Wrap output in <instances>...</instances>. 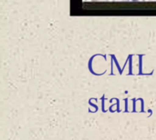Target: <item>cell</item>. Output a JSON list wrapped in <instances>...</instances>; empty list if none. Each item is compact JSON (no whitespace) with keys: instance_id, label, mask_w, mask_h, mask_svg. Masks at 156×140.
<instances>
[{"instance_id":"cell-2","label":"cell","mask_w":156,"mask_h":140,"mask_svg":"<svg viewBox=\"0 0 156 140\" xmlns=\"http://www.w3.org/2000/svg\"><path fill=\"white\" fill-rule=\"evenodd\" d=\"M113 1H129V0H113Z\"/></svg>"},{"instance_id":"cell-1","label":"cell","mask_w":156,"mask_h":140,"mask_svg":"<svg viewBox=\"0 0 156 140\" xmlns=\"http://www.w3.org/2000/svg\"><path fill=\"white\" fill-rule=\"evenodd\" d=\"M92 1H95L96 2V1H108V0H92Z\"/></svg>"}]
</instances>
